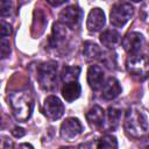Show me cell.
Returning <instances> with one entry per match:
<instances>
[{"label":"cell","instance_id":"cell-16","mask_svg":"<svg viewBox=\"0 0 149 149\" xmlns=\"http://www.w3.org/2000/svg\"><path fill=\"white\" fill-rule=\"evenodd\" d=\"M120 41H121V36L114 29H107L100 35V42L102 43L104 47L108 49L115 48L120 43Z\"/></svg>","mask_w":149,"mask_h":149},{"label":"cell","instance_id":"cell-14","mask_svg":"<svg viewBox=\"0 0 149 149\" xmlns=\"http://www.w3.org/2000/svg\"><path fill=\"white\" fill-rule=\"evenodd\" d=\"M66 27L65 24H63L62 22H57L54 24L52 27V35H51V43H52V47H58L59 44L64 43L65 42V38L68 36V30H66Z\"/></svg>","mask_w":149,"mask_h":149},{"label":"cell","instance_id":"cell-15","mask_svg":"<svg viewBox=\"0 0 149 149\" xmlns=\"http://www.w3.org/2000/svg\"><path fill=\"white\" fill-rule=\"evenodd\" d=\"M86 120L88 121V123L91 126H94V127L102 126L104 120H105V112H104V109L100 106H98V105L93 106L86 113Z\"/></svg>","mask_w":149,"mask_h":149},{"label":"cell","instance_id":"cell-12","mask_svg":"<svg viewBox=\"0 0 149 149\" xmlns=\"http://www.w3.org/2000/svg\"><path fill=\"white\" fill-rule=\"evenodd\" d=\"M120 93H121L120 83L114 77H109L106 80V83H104V85H102V90H101L102 98L106 100H113Z\"/></svg>","mask_w":149,"mask_h":149},{"label":"cell","instance_id":"cell-22","mask_svg":"<svg viewBox=\"0 0 149 149\" xmlns=\"http://www.w3.org/2000/svg\"><path fill=\"white\" fill-rule=\"evenodd\" d=\"M13 10V1L12 0H1V15H9Z\"/></svg>","mask_w":149,"mask_h":149},{"label":"cell","instance_id":"cell-11","mask_svg":"<svg viewBox=\"0 0 149 149\" xmlns=\"http://www.w3.org/2000/svg\"><path fill=\"white\" fill-rule=\"evenodd\" d=\"M87 83L92 90H99L104 85V71L99 65H91L87 70Z\"/></svg>","mask_w":149,"mask_h":149},{"label":"cell","instance_id":"cell-18","mask_svg":"<svg viewBox=\"0 0 149 149\" xmlns=\"http://www.w3.org/2000/svg\"><path fill=\"white\" fill-rule=\"evenodd\" d=\"M79 73H80L79 66H64L62 72H61V78L64 83L74 81L78 79Z\"/></svg>","mask_w":149,"mask_h":149},{"label":"cell","instance_id":"cell-20","mask_svg":"<svg viewBox=\"0 0 149 149\" xmlns=\"http://www.w3.org/2000/svg\"><path fill=\"white\" fill-rule=\"evenodd\" d=\"M97 147L98 148H118V142L114 136L106 134L99 139Z\"/></svg>","mask_w":149,"mask_h":149},{"label":"cell","instance_id":"cell-5","mask_svg":"<svg viewBox=\"0 0 149 149\" xmlns=\"http://www.w3.org/2000/svg\"><path fill=\"white\" fill-rule=\"evenodd\" d=\"M134 8L128 2H118L115 3L109 14V21L114 27H123L133 16Z\"/></svg>","mask_w":149,"mask_h":149},{"label":"cell","instance_id":"cell-13","mask_svg":"<svg viewBox=\"0 0 149 149\" xmlns=\"http://www.w3.org/2000/svg\"><path fill=\"white\" fill-rule=\"evenodd\" d=\"M80 92H81V87L77 80L65 83L64 86L62 87V95L68 102H72L76 99H78Z\"/></svg>","mask_w":149,"mask_h":149},{"label":"cell","instance_id":"cell-28","mask_svg":"<svg viewBox=\"0 0 149 149\" xmlns=\"http://www.w3.org/2000/svg\"><path fill=\"white\" fill-rule=\"evenodd\" d=\"M132 1H134V2H139V1H142V0H132Z\"/></svg>","mask_w":149,"mask_h":149},{"label":"cell","instance_id":"cell-9","mask_svg":"<svg viewBox=\"0 0 149 149\" xmlns=\"http://www.w3.org/2000/svg\"><path fill=\"white\" fill-rule=\"evenodd\" d=\"M144 44V38L143 36L140 34V33H136V31H132V33H128L123 40H122V47L123 49L129 54V55H133V54H137L142 47Z\"/></svg>","mask_w":149,"mask_h":149},{"label":"cell","instance_id":"cell-19","mask_svg":"<svg viewBox=\"0 0 149 149\" xmlns=\"http://www.w3.org/2000/svg\"><path fill=\"white\" fill-rule=\"evenodd\" d=\"M121 116V111L115 107H109L107 111V119H108V126L113 129L118 126Z\"/></svg>","mask_w":149,"mask_h":149},{"label":"cell","instance_id":"cell-1","mask_svg":"<svg viewBox=\"0 0 149 149\" xmlns=\"http://www.w3.org/2000/svg\"><path fill=\"white\" fill-rule=\"evenodd\" d=\"M125 130L132 137H142L149 130V116L140 105H132L125 120Z\"/></svg>","mask_w":149,"mask_h":149},{"label":"cell","instance_id":"cell-27","mask_svg":"<svg viewBox=\"0 0 149 149\" xmlns=\"http://www.w3.org/2000/svg\"><path fill=\"white\" fill-rule=\"evenodd\" d=\"M20 147H29V148H33V146L28 144V143H23V144H20Z\"/></svg>","mask_w":149,"mask_h":149},{"label":"cell","instance_id":"cell-2","mask_svg":"<svg viewBox=\"0 0 149 149\" xmlns=\"http://www.w3.org/2000/svg\"><path fill=\"white\" fill-rule=\"evenodd\" d=\"M9 105L12 107L14 116L21 121H27L33 112L34 108V100L33 97L27 91H15L9 94L8 97Z\"/></svg>","mask_w":149,"mask_h":149},{"label":"cell","instance_id":"cell-21","mask_svg":"<svg viewBox=\"0 0 149 149\" xmlns=\"http://www.w3.org/2000/svg\"><path fill=\"white\" fill-rule=\"evenodd\" d=\"M0 50H1V58H6L10 54V44H9V41L6 37H2L1 38Z\"/></svg>","mask_w":149,"mask_h":149},{"label":"cell","instance_id":"cell-26","mask_svg":"<svg viewBox=\"0 0 149 149\" xmlns=\"http://www.w3.org/2000/svg\"><path fill=\"white\" fill-rule=\"evenodd\" d=\"M51 6H59V5H62V3H64L65 1H68V0H47Z\"/></svg>","mask_w":149,"mask_h":149},{"label":"cell","instance_id":"cell-7","mask_svg":"<svg viewBox=\"0 0 149 149\" xmlns=\"http://www.w3.org/2000/svg\"><path fill=\"white\" fill-rule=\"evenodd\" d=\"M81 16H83V12L79 7L77 6H69L64 9L61 10L59 13V22H62L63 24H65L66 27L74 29L79 26L80 21H81Z\"/></svg>","mask_w":149,"mask_h":149},{"label":"cell","instance_id":"cell-3","mask_svg":"<svg viewBox=\"0 0 149 149\" xmlns=\"http://www.w3.org/2000/svg\"><path fill=\"white\" fill-rule=\"evenodd\" d=\"M126 68L133 77L143 80L149 77V57L140 54L129 55L126 61Z\"/></svg>","mask_w":149,"mask_h":149},{"label":"cell","instance_id":"cell-25","mask_svg":"<svg viewBox=\"0 0 149 149\" xmlns=\"http://www.w3.org/2000/svg\"><path fill=\"white\" fill-rule=\"evenodd\" d=\"M142 9H143V17H144V20L149 22V1L143 6Z\"/></svg>","mask_w":149,"mask_h":149},{"label":"cell","instance_id":"cell-8","mask_svg":"<svg viewBox=\"0 0 149 149\" xmlns=\"http://www.w3.org/2000/svg\"><path fill=\"white\" fill-rule=\"evenodd\" d=\"M83 132V126L80 121L76 118H68L61 125V136L64 140L72 141Z\"/></svg>","mask_w":149,"mask_h":149},{"label":"cell","instance_id":"cell-10","mask_svg":"<svg viewBox=\"0 0 149 149\" xmlns=\"http://www.w3.org/2000/svg\"><path fill=\"white\" fill-rule=\"evenodd\" d=\"M105 26V14L102 12V9L100 8H93L88 16H87V21H86V27L90 31H99L102 29V27Z\"/></svg>","mask_w":149,"mask_h":149},{"label":"cell","instance_id":"cell-23","mask_svg":"<svg viewBox=\"0 0 149 149\" xmlns=\"http://www.w3.org/2000/svg\"><path fill=\"white\" fill-rule=\"evenodd\" d=\"M10 34H12V28L9 23H6L5 21H2L1 22V36L6 37V36H9Z\"/></svg>","mask_w":149,"mask_h":149},{"label":"cell","instance_id":"cell-24","mask_svg":"<svg viewBox=\"0 0 149 149\" xmlns=\"http://www.w3.org/2000/svg\"><path fill=\"white\" fill-rule=\"evenodd\" d=\"M12 134H13L15 137H22V136L26 134V132H24V129L21 128V127H15V128L12 130Z\"/></svg>","mask_w":149,"mask_h":149},{"label":"cell","instance_id":"cell-4","mask_svg":"<svg viewBox=\"0 0 149 149\" xmlns=\"http://www.w3.org/2000/svg\"><path fill=\"white\" fill-rule=\"evenodd\" d=\"M37 78L43 90L52 91L57 86V64L52 62L41 64L37 69Z\"/></svg>","mask_w":149,"mask_h":149},{"label":"cell","instance_id":"cell-17","mask_svg":"<svg viewBox=\"0 0 149 149\" xmlns=\"http://www.w3.org/2000/svg\"><path fill=\"white\" fill-rule=\"evenodd\" d=\"M83 55L87 61H95V59H99L101 57L102 51L95 43L87 41V42L84 43Z\"/></svg>","mask_w":149,"mask_h":149},{"label":"cell","instance_id":"cell-6","mask_svg":"<svg viewBox=\"0 0 149 149\" xmlns=\"http://www.w3.org/2000/svg\"><path fill=\"white\" fill-rule=\"evenodd\" d=\"M43 113L49 120H58L64 114V105L56 95H49L44 100Z\"/></svg>","mask_w":149,"mask_h":149}]
</instances>
